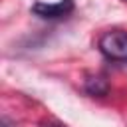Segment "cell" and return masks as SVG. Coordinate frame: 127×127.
<instances>
[{"mask_svg": "<svg viewBox=\"0 0 127 127\" xmlns=\"http://www.w3.org/2000/svg\"><path fill=\"white\" fill-rule=\"evenodd\" d=\"M99 52L113 62H127V34L121 30L105 32L99 38Z\"/></svg>", "mask_w": 127, "mask_h": 127, "instance_id": "1", "label": "cell"}, {"mask_svg": "<svg viewBox=\"0 0 127 127\" xmlns=\"http://www.w3.org/2000/svg\"><path fill=\"white\" fill-rule=\"evenodd\" d=\"M32 12L40 18L46 20H56V18H64L67 14L73 12V0H60L56 4H44V2H36L32 6Z\"/></svg>", "mask_w": 127, "mask_h": 127, "instance_id": "2", "label": "cell"}, {"mask_svg": "<svg viewBox=\"0 0 127 127\" xmlns=\"http://www.w3.org/2000/svg\"><path fill=\"white\" fill-rule=\"evenodd\" d=\"M107 89H109L107 79L101 77V75H91V77L85 79V91H87L89 95H97V97H101V95L107 93Z\"/></svg>", "mask_w": 127, "mask_h": 127, "instance_id": "3", "label": "cell"}, {"mask_svg": "<svg viewBox=\"0 0 127 127\" xmlns=\"http://www.w3.org/2000/svg\"><path fill=\"white\" fill-rule=\"evenodd\" d=\"M42 127H64L62 123H58V121H44L42 123Z\"/></svg>", "mask_w": 127, "mask_h": 127, "instance_id": "4", "label": "cell"}]
</instances>
